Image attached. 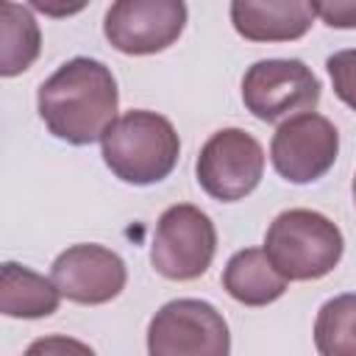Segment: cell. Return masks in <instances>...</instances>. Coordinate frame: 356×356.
I'll use <instances>...</instances> for the list:
<instances>
[{
  "instance_id": "6da1fadb",
  "label": "cell",
  "mask_w": 356,
  "mask_h": 356,
  "mask_svg": "<svg viewBox=\"0 0 356 356\" xmlns=\"http://www.w3.org/2000/svg\"><path fill=\"white\" fill-rule=\"evenodd\" d=\"M117 81L97 58L64 61L36 95L44 128L70 145H92L117 120Z\"/></svg>"
},
{
  "instance_id": "7a4b0ae2",
  "label": "cell",
  "mask_w": 356,
  "mask_h": 356,
  "mask_svg": "<svg viewBox=\"0 0 356 356\" xmlns=\"http://www.w3.org/2000/svg\"><path fill=\"white\" fill-rule=\"evenodd\" d=\"M106 167L125 184L150 186L164 181L181 153L172 122L156 111L134 108L117 117L100 136Z\"/></svg>"
},
{
  "instance_id": "3957f363",
  "label": "cell",
  "mask_w": 356,
  "mask_h": 356,
  "mask_svg": "<svg viewBox=\"0 0 356 356\" xmlns=\"http://www.w3.org/2000/svg\"><path fill=\"white\" fill-rule=\"evenodd\" d=\"M342 250L345 239L337 222L312 209L281 211L264 234L267 259L289 281H317L328 275L339 264Z\"/></svg>"
},
{
  "instance_id": "277c9868",
  "label": "cell",
  "mask_w": 356,
  "mask_h": 356,
  "mask_svg": "<svg viewBox=\"0 0 356 356\" xmlns=\"http://www.w3.org/2000/svg\"><path fill=\"white\" fill-rule=\"evenodd\" d=\"M214 250L217 231L211 217L192 203H175L156 222L150 264L170 281H195L211 267Z\"/></svg>"
},
{
  "instance_id": "5b68a950",
  "label": "cell",
  "mask_w": 356,
  "mask_h": 356,
  "mask_svg": "<svg viewBox=\"0 0 356 356\" xmlns=\"http://www.w3.org/2000/svg\"><path fill=\"white\" fill-rule=\"evenodd\" d=\"M147 350L153 356H225L231 350L228 323L206 300H170L147 325Z\"/></svg>"
},
{
  "instance_id": "8992f818",
  "label": "cell",
  "mask_w": 356,
  "mask_h": 356,
  "mask_svg": "<svg viewBox=\"0 0 356 356\" xmlns=\"http://www.w3.org/2000/svg\"><path fill=\"white\" fill-rule=\"evenodd\" d=\"M242 103L261 122H278L320 103V81L300 58H261L245 70Z\"/></svg>"
},
{
  "instance_id": "52a82bcc",
  "label": "cell",
  "mask_w": 356,
  "mask_h": 356,
  "mask_svg": "<svg viewBox=\"0 0 356 356\" xmlns=\"http://www.w3.org/2000/svg\"><path fill=\"white\" fill-rule=\"evenodd\" d=\"M195 175L209 197L222 203L242 200L264 175V150L253 134L242 128H222L200 147Z\"/></svg>"
},
{
  "instance_id": "ba28073f",
  "label": "cell",
  "mask_w": 356,
  "mask_h": 356,
  "mask_svg": "<svg viewBox=\"0 0 356 356\" xmlns=\"http://www.w3.org/2000/svg\"><path fill=\"white\" fill-rule=\"evenodd\" d=\"M186 17V0H114L103 33L125 56H153L178 42Z\"/></svg>"
},
{
  "instance_id": "9c48e42d",
  "label": "cell",
  "mask_w": 356,
  "mask_h": 356,
  "mask_svg": "<svg viewBox=\"0 0 356 356\" xmlns=\"http://www.w3.org/2000/svg\"><path fill=\"white\" fill-rule=\"evenodd\" d=\"M339 153V131L317 111H300L286 117L270 142V159L275 172L289 184H312L323 178Z\"/></svg>"
},
{
  "instance_id": "30bf717a",
  "label": "cell",
  "mask_w": 356,
  "mask_h": 356,
  "mask_svg": "<svg viewBox=\"0 0 356 356\" xmlns=\"http://www.w3.org/2000/svg\"><path fill=\"white\" fill-rule=\"evenodd\" d=\"M50 278L72 303L100 306L114 300L128 281L125 261L103 245L83 242L61 250L50 267Z\"/></svg>"
},
{
  "instance_id": "8fae6325",
  "label": "cell",
  "mask_w": 356,
  "mask_h": 356,
  "mask_svg": "<svg viewBox=\"0 0 356 356\" xmlns=\"http://www.w3.org/2000/svg\"><path fill=\"white\" fill-rule=\"evenodd\" d=\"M314 14L312 0H231V25L248 42H295Z\"/></svg>"
},
{
  "instance_id": "7c38bea8",
  "label": "cell",
  "mask_w": 356,
  "mask_h": 356,
  "mask_svg": "<svg viewBox=\"0 0 356 356\" xmlns=\"http://www.w3.org/2000/svg\"><path fill=\"white\" fill-rule=\"evenodd\" d=\"M286 284L289 278L273 267L264 248L236 250L222 270V289L245 306H267L278 300L286 292Z\"/></svg>"
},
{
  "instance_id": "4fadbf2b",
  "label": "cell",
  "mask_w": 356,
  "mask_h": 356,
  "mask_svg": "<svg viewBox=\"0 0 356 356\" xmlns=\"http://www.w3.org/2000/svg\"><path fill=\"white\" fill-rule=\"evenodd\" d=\"M61 298L64 295L53 278H44L17 261H3V267H0V312L6 317H22V320L50 317L58 309Z\"/></svg>"
},
{
  "instance_id": "5bb4252c",
  "label": "cell",
  "mask_w": 356,
  "mask_h": 356,
  "mask_svg": "<svg viewBox=\"0 0 356 356\" xmlns=\"http://www.w3.org/2000/svg\"><path fill=\"white\" fill-rule=\"evenodd\" d=\"M39 53L42 31L33 14L14 0H0V75L14 78L25 72Z\"/></svg>"
},
{
  "instance_id": "9a60e30c",
  "label": "cell",
  "mask_w": 356,
  "mask_h": 356,
  "mask_svg": "<svg viewBox=\"0 0 356 356\" xmlns=\"http://www.w3.org/2000/svg\"><path fill=\"white\" fill-rule=\"evenodd\" d=\"M314 348L323 356H356V292L337 295L320 306Z\"/></svg>"
},
{
  "instance_id": "2e32d148",
  "label": "cell",
  "mask_w": 356,
  "mask_h": 356,
  "mask_svg": "<svg viewBox=\"0 0 356 356\" xmlns=\"http://www.w3.org/2000/svg\"><path fill=\"white\" fill-rule=\"evenodd\" d=\"M325 70H328V78L334 83V95L356 111V47L328 56Z\"/></svg>"
},
{
  "instance_id": "e0dca14e",
  "label": "cell",
  "mask_w": 356,
  "mask_h": 356,
  "mask_svg": "<svg viewBox=\"0 0 356 356\" xmlns=\"http://www.w3.org/2000/svg\"><path fill=\"white\" fill-rule=\"evenodd\" d=\"M312 3L328 28H339V31L356 28V0H312Z\"/></svg>"
},
{
  "instance_id": "ac0fdd59",
  "label": "cell",
  "mask_w": 356,
  "mask_h": 356,
  "mask_svg": "<svg viewBox=\"0 0 356 356\" xmlns=\"http://www.w3.org/2000/svg\"><path fill=\"white\" fill-rule=\"evenodd\" d=\"M28 6L44 17H53V19H64V17H72V14H81L89 0H28Z\"/></svg>"
},
{
  "instance_id": "d6986e66",
  "label": "cell",
  "mask_w": 356,
  "mask_h": 356,
  "mask_svg": "<svg viewBox=\"0 0 356 356\" xmlns=\"http://www.w3.org/2000/svg\"><path fill=\"white\" fill-rule=\"evenodd\" d=\"M353 200H356V175H353Z\"/></svg>"
}]
</instances>
